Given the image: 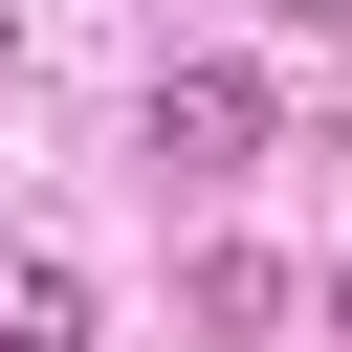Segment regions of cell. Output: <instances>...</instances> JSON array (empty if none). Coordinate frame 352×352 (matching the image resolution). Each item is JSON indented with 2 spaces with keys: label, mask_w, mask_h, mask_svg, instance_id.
I'll list each match as a JSON object with an SVG mask.
<instances>
[{
  "label": "cell",
  "mask_w": 352,
  "mask_h": 352,
  "mask_svg": "<svg viewBox=\"0 0 352 352\" xmlns=\"http://www.w3.org/2000/svg\"><path fill=\"white\" fill-rule=\"evenodd\" d=\"M264 154V66H154V176H242Z\"/></svg>",
  "instance_id": "cell-1"
},
{
  "label": "cell",
  "mask_w": 352,
  "mask_h": 352,
  "mask_svg": "<svg viewBox=\"0 0 352 352\" xmlns=\"http://www.w3.org/2000/svg\"><path fill=\"white\" fill-rule=\"evenodd\" d=\"M0 352H88V264H44V242H0Z\"/></svg>",
  "instance_id": "cell-2"
},
{
  "label": "cell",
  "mask_w": 352,
  "mask_h": 352,
  "mask_svg": "<svg viewBox=\"0 0 352 352\" xmlns=\"http://www.w3.org/2000/svg\"><path fill=\"white\" fill-rule=\"evenodd\" d=\"M286 22H308V44H352V0H286Z\"/></svg>",
  "instance_id": "cell-3"
},
{
  "label": "cell",
  "mask_w": 352,
  "mask_h": 352,
  "mask_svg": "<svg viewBox=\"0 0 352 352\" xmlns=\"http://www.w3.org/2000/svg\"><path fill=\"white\" fill-rule=\"evenodd\" d=\"M0 88H22V44H0Z\"/></svg>",
  "instance_id": "cell-4"
}]
</instances>
